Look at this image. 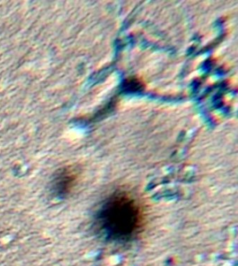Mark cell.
I'll use <instances>...</instances> for the list:
<instances>
[{
    "label": "cell",
    "mask_w": 238,
    "mask_h": 266,
    "mask_svg": "<svg viewBox=\"0 0 238 266\" xmlns=\"http://www.w3.org/2000/svg\"><path fill=\"white\" fill-rule=\"evenodd\" d=\"M98 220L109 237L126 241L142 232L146 216L142 204L134 194L127 190H118L106 199Z\"/></svg>",
    "instance_id": "1"
}]
</instances>
